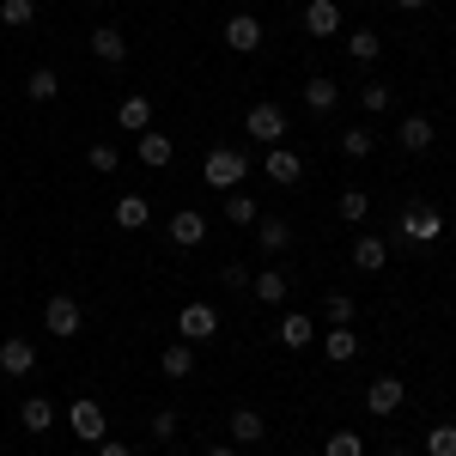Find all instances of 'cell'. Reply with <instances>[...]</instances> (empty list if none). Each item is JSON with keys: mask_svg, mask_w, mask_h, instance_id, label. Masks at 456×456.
<instances>
[{"mask_svg": "<svg viewBox=\"0 0 456 456\" xmlns=\"http://www.w3.org/2000/svg\"><path fill=\"white\" fill-rule=\"evenodd\" d=\"M116 122H122L128 134H146V128H152V98H141V92L122 98V104H116Z\"/></svg>", "mask_w": 456, "mask_h": 456, "instance_id": "obj_14", "label": "cell"}, {"mask_svg": "<svg viewBox=\"0 0 456 456\" xmlns=\"http://www.w3.org/2000/svg\"><path fill=\"white\" fill-rule=\"evenodd\" d=\"M152 438H176V414H171V408L152 414Z\"/></svg>", "mask_w": 456, "mask_h": 456, "instance_id": "obj_38", "label": "cell"}, {"mask_svg": "<svg viewBox=\"0 0 456 456\" xmlns=\"http://www.w3.org/2000/svg\"><path fill=\"white\" fill-rule=\"evenodd\" d=\"M335 98H341V86H335V79H322V73L305 86V104H311V110H335Z\"/></svg>", "mask_w": 456, "mask_h": 456, "instance_id": "obj_28", "label": "cell"}, {"mask_svg": "<svg viewBox=\"0 0 456 456\" xmlns=\"http://www.w3.org/2000/svg\"><path fill=\"white\" fill-rule=\"evenodd\" d=\"M426 456H456V426H432L426 432Z\"/></svg>", "mask_w": 456, "mask_h": 456, "instance_id": "obj_32", "label": "cell"}, {"mask_svg": "<svg viewBox=\"0 0 456 456\" xmlns=\"http://www.w3.org/2000/svg\"><path fill=\"white\" fill-rule=\"evenodd\" d=\"M92 55L110 61V68H122V61H128V37L116 31V25H98V31H92Z\"/></svg>", "mask_w": 456, "mask_h": 456, "instance_id": "obj_10", "label": "cell"}, {"mask_svg": "<svg viewBox=\"0 0 456 456\" xmlns=\"http://www.w3.org/2000/svg\"><path fill=\"white\" fill-rule=\"evenodd\" d=\"M208 456H238V451H232V444H219V451H208Z\"/></svg>", "mask_w": 456, "mask_h": 456, "instance_id": "obj_41", "label": "cell"}, {"mask_svg": "<svg viewBox=\"0 0 456 456\" xmlns=\"http://www.w3.org/2000/svg\"><path fill=\"white\" fill-rule=\"evenodd\" d=\"M31 365H37V347L25 335H6V341H0V371H6V378H31Z\"/></svg>", "mask_w": 456, "mask_h": 456, "instance_id": "obj_7", "label": "cell"}, {"mask_svg": "<svg viewBox=\"0 0 456 456\" xmlns=\"http://www.w3.org/2000/svg\"><path fill=\"white\" fill-rule=\"evenodd\" d=\"M359 98H365V110H371V116H378V110H389V86H365V92H359Z\"/></svg>", "mask_w": 456, "mask_h": 456, "instance_id": "obj_37", "label": "cell"}, {"mask_svg": "<svg viewBox=\"0 0 456 456\" xmlns=\"http://www.w3.org/2000/svg\"><path fill=\"white\" fill-rule=\"evenodd\" d=\"M402 402H408V389H402V378H371V389H365V408H371V414H395V408H402Z\"/></svg>", "mask_w": 456, "mask_h": 456, "instance_id": "obj_8", "label": "cell"}, {"mask_svg": "<svg viewBox=\"0 0 456 456\" xmlns=\"http://www.w3.org/2000/svg\"><path fill=\"white\" fill-rule=\"evenodd\" d=\"M395 141L408 146V152H426V146H432V122H426V116H408V122L395 128Z\"/></svg>", "mask_w": 456, "mask_h": 456, "instance_id": "obj_23", "label": "cell"}, {"mask_svg": "<svg viewBox=\"0 0 456 456\" xmlns=\"http://www.w3.org/2000/svg\"><path fill=\"white\" fill-rule=\"evenodd\" d=\"M86 165H92V171H98V176H110V171H116V165H122V152H116V146H110V141H98V146H92V152H86Z\"/></svg>", "mask_w": 456, "mask_h": 456, "instance_id": "obj_31", "label": "cell"}, {"mask_svg": "<svg viewBox=\"0 0 456 456\" xmlns=\"http://www.w3.org/2000/svg\"><path fill=\"white\" fill-rule=\"evenodd\" d=\"M55 92H61V79L49 68H37L31 79H25V98H31V104H55Z\"/></svg>", "mask_w": 456, "mask_h": 456, "instance_id": "obj_24", "label": "cell"}, {"mask_svg": "<svg viewBox=\"0 0 456 456\" xmlns=\"http://www.w3.org/2000/svg\"><path fill=\"white\" fill-rule=\"evenodd\" d=\"M347 55H353V61H378V55H384V37H378V31H353L347 37Z\"/></svg>", "mask_w": 456, "mask_h": 456, "instance_id": "obj_27", "label": "cell"}, {"mask_svg": "<svg viewBox=\"0 0 456 456\" xmlns=\"http://www.w3.org/2000/svg\"><path fill=\"white\" fill-rule=\"evenodd\" d=\"M146 219H152L146 195H122V201H116V225H122V232H141Z\"/></svg>", "mask_w": 456, "mask_h": 456, "instance_id": "obj_20", "label": "cell"}, {"mask_svg": "<svg viewBox=\"0 0 456 456\" xmlns=\"http://www.w3.org/2000/svg\"><path fill=\"white\" fill-rule=\"evenodd\" d=\"M322 353L335 365H347V359H359V335H353L347 322H335V329H322Z\"/></svg>", "mask_w": 456, "mask_h": 456, "instance_id": "obj_13", "label": "cell"}, {"mask_svg": "<svg viewBox=\"0 0 456 456\" xmlns=\"http://www.w3.org/2000/svg\"><path fill=\"white\" fill-rule=\"evenodd\" d=\"M98 456H134V451H128V444H116V438H104V444H98Z\"/></svg>", "mask_w": 456, "mask_h": 456, "instance_id": "obj_40", "label": "cell"}, {"mask_svg": "<svg viewBox=\"0 0 456 456\" xmlns=\"http://www.w3.org/2000/svg\"><path fill=\"white\" fill-rule=\"evenodd\" d=\"M274 341H281V347H292V353H298V347H311V341H316V322L292 311V316L281 322V329H274Z\"/></svg>", "mask_w": 456, "mask_h": 456, "instance_id": "obj_16", "label": "cell"}, {"mask_svg": "<svg viewBox=\"0 0 456 456\" xmlns=\"http://www.w3.org/2000/svg\"><path fill=\"white\" fill-rule=\"evenodd\" d=\"M31 19H37V0H0V25L6 31H25Z\"/></svg>", "mask_w": 456, "mask_h": 456, "instance_id": "obj_26", "label": "cell"}, {"mask_svg": "<svg viewBox=\"0 0 456 456\" xmlns=\"http://www.w3.org/2000/svg\"><path fill=\"white\" fill-rule=\"evenodd\" d=\"M389 456H414V451H389Z\"/></svg>", "mask_w": 456, "mask_h": 456, "instance_id": "obj_43", "label": "cell"}, {"mask_svg": "<svg viewBox=\"0 0 456 456\" xmlns=\"http://www.w3.org/2000/svg\"><path fill=\"white\" fill-rule=\"evenodd\" d=\"M19 426H25V432H49V426H55V402H49V395H25Z\"/></svg>", "mask_w": 456, "mask_h": 456, "instance_id": "obj_18", "label": "cell"}, {"mask_svg": "<svg viewBox=\"0 0 456 456\" xmlns=\"http://www.w3.org/2000/svg\"><path fill=\"white\" fill-rule=\"evenodd\" d=\"M232 438H238V444H262V438H268V420H262L256 408H238V414H232Z\"/></svg>", "mask_w": 456, "mask_h": 456, "instance_id": "obj_19", "label": "cell"}, {"mask_svg": "<svg viewBox=\"0 0 456 456\" xmlns=\"http://www.w3.org/2000/svg\"><path fill=\"white\" fill-rule=\"evenodd\" d=\"M68 426H73V438H86V444H104V408L92 402V395H79L68 408Z\"/></svg>", "mask_w": 456, "mask_h": 456, "instance_id": "obj_5", "label": "cell"}, {"mask_svg": "<svg viewBox=\"0 0 456 456\" xmlns=\"http://www.w3.org/2000/svg\"><path fill=\"white\" fill-rule=\"evenodd\" d=\"M322 456H365V444H359V432H335V438L322 444Z\"/></svg>", "mask_w": 456, "mask_h": 456, "instance_id": "obj_35", "label": "cell"}, {"mask_svg": "<svg viewBox=\"0 0 456 456\" xmlns=\"http://www.w3.org/2000/svg\"><path fill=\"white\" fill-rule=\"evenodd\" d=\"M201 176H208L213 189H225V195H232V189H238V183L249 176V159L238 152V146H213L208 165H201Z\"/></svg>", "mask_w": 456, "mask_h": 456, "instance_id": "obj_1", "label": "cell"}, {"mask_svg": "<svg viewBox=\"0 0 456 456\" xmlns=\"http://www.w3.org/2000/svg\"><path fill=\"white\" fill-rule=\"evenodd\" d=\"M371 128H347V134H341V152H347V159H371Z\"/></svg>", "mask_w": 456, "mask_h": 456, "instance_id": "obj_33", "label": "cell"}, {"mask_svg": "<svg viewBox=\"0 0 456 456\" xmlns=\"http://www.w3.org/2000/svg\"><path fill=\"white\" fill-rule=\"evenodd\" d=\"M159 365H165V378H189V371H195V347H189V341H183V347H165Z\"/></svg>", "mask_w": 456, "mask_h": 456, "instance_id": "obj_30", "label": "cell"}, {"mask_svg": "<svg viewBox=\"0 0 456 456\" xmlns=\"http://www.w3.org/2000/svg\"><path fill=\"white\" fill-rule=\"evenodd\" d=\"M225 49H238V55H256V49H262V25H256L249 12H232V19H225Z\"/></svg>", "mask_w": 456, "mask_h": 456, "instance_id": "obj_9", "label": "cell"}, {"mask_svg": "<svg viewBox=\"0 0 456 456\" xmlns=\"http://www.w3.org/2000/svg\"><path fill=\"white\" fill-rule=\"evenodd\" d=\"M249 286H256V298H262V305H281V298H286V274H281V268L249 274Z\"/></svg>", "mask_w": 456, "mask_h": 456, "instance_id": "obj_25", "label": "cell"}, {"mask_svg": "<svg viewBox=\"0 0 456 456\" xmlns=\"http://www.w3.org/2000/svg\"><path fill=\"white\" fill-rule=\"evenodd\" d=\"M395 6H408V12H414V6H426V0H395Z\"/></svg>", "mask_w": 456, "mask_h": 456, "instance_id": "obj_42", "label": "cell"}, {"mask_svg": "<svg viewBox=\"0 0 456 456\" xmlns=\"http://www.w3.org/2000/svg\"><path fill=\"white\" fill-rule=\"evenodd\" d=\"M176 335H183L189 347L213 341V335H219V311H213V305H201V298H195V305H183V311H176Z\"/></svg>", "mask_w": 456, "mask_h": 456, "instance_id": "obj_2", "label": "cell"}, {"mask_svg": "<svg viewBox=\"0 0 456 456\" xmlns=\"http://www.w3.org/2000/svg\"><path fill=\"white\" fill-rule=\"evenodd\" d=\"M353 262H359L365 274H378V268L389 262V244L384 238H359V244H353Z\"/></svg>", "mask_w": 456, "mask_h": 456, "instance_id": "obj_22", "label": "cell"}, {"mask_svg": "<svg viewBox=\"0 0 456 456\" xmlns=\"http://www.w3.org/2000/svg\"><path fill=\"white\" fill-rule=\"evenodd\" d=\"M256 238H262L268 256H281V249L292 244V225H286V219H256Z\"/></svg>", "mask_w": 456, "mask_h": 456, "instance_id": "obj_21", "label": "cell"}, {"mask_svg": "<svg viewBox=\"0 0 456 456\" xmlns=\"http://www.w3.org/2000/svg\"><path fill=\"white\" fill-rule=\"evenodd\" d=\"M171 159H176L171 134H152V128H146V134H141V165H146V171H165Z\"/></svg>", "mask_w": 456, "mask_h": 456, "instance_id": "obj_17", "label": "cell"}, {"mask_svg": "<svg viewBox=\"0 0 456 456\" xmlns=\"http://www.w3.org/2000/svg\"><path fill=\"white\" fill-rule=\"evenodd\" d=\"M201 238H208V219L183 208V213L171 219V244H176V249H201Z\"/></svg>", "mask_w": 456, "mask_h": 456, "instance_id": "obj_11", "label": "cell"}, {"mask_svg": "<svg viewBox=\"0 0 456 456\" xmlns=\"http://www.w3.org/2000/svg\"><path fill=\"white\" fill-rule=\"evenodd\" d=\"M365 213H371V201H365V189H341V219H347V225H359Z\"/></svg>", "mask_w": 456, "mask_h": 456, "instance_id": "obj_34", "label": "cell"}, {"mask_svg": "<svg viewBox=\"0 0 456 456\" xmlns=\"http://www.w3.org/2000/svg\"><path fill=\"white\" fill-rule=\"evenodd\" d=\"M268 176H274L281 189H292V183L305 176V159H298V152H286V146H268Z\"/></svg>", "mask_w": 456, "mask_h": 456, "instance_id": "obj_15", "label": "cell"}, {"mask_svg": "<svg viewBox=\"0 0 456 456\" xmlns=\"http://www.w3.org/2000/svg\"><path fill=\"white\" fill-rule=\"evenodd\" d=\"M225 219H232V225H256L262 213H256V201H249L244 189H232V195H225Z\"/></svg>", "mask_w": 456, "mask_h": 456, "instance_id": "obj_29", "label": "cell"}, {"mask_svg": "<svg viewBox=\"0 0 456 456\" xmlns=\"http://www.w3.org/2000/svg\"><path fill=\"white\" fill-rule=\"evenodd\" d=\"M402 238H408V244H438V238H444V219L432 208H408L402 213Z\"/></svg>", "mask_w": 456, "mask_h": 456, "instance_id": "obj_6", "label": "cell"}, {"mask_svg": "<svg viewBox=\"0 0 456 456\" xmlns=\"http://www.w3.org/2000/svg\"><path fill=\"white\" fill-rule=\"evenodd\" d=\"M244 134H249V141H262V146H281L286 141V110L281 104H256L244 116Z\"/></svg>", "mask_w": 456, "mask_h": 456, "instance_id": "obj_4", "label": "cell"}, {"mask_svg": "<svg viewBox=\"0 0 456 456\" xmlns=\"http://www.w3.org/2000/svg\"><path fill=\"white\" fill-rule=\"evenodd\" d=\"M43 329H49L55 341H73V335H79V298L49 292V305H43Z\"/></svg>", "mask_w": 456, "mask_h": 456, "instance_id": "obj_3", "label": "cell"}, {"mask_svg": "<svg viewBox=\"0 0 456 456\" xmlns=\"http://www.w3.org/2000/svg\"><path fill=\"white\" fill-rule=\"evenodd\" d=\"M305 31L311 37H335L341 31V6H335V0H311V6H305Z\"/></svg>", "mask_w": 456, "mask_h": 456, "instance_id": "obj_12", "label": "cell"}, {"mask_svg": "<svg viewBox=\"0 0 456 456\" xmlns=\"http://www.w3.org/2000/svg\"><path fill=\"white\" fill-rule=\"evenodd\" d=\"M322 311H329V322H353V298H347V292H329Z\"/></svg>", "mask_w": 456, "mask_h": 456, "instance_id": "obj_36", "label": "cell"}, {"mask_svg": "<svg viewBox=\"0 0 456 456\" xmlns=\"http://www.w3.org/2000/svg\"><path fill=\"white\" fill-rule=\"evenodd\" d=\"M244 281H249V274L238 268V262H232V268H219V286H232V292H244Z\"/></svg>", "mask_w": 456, "mask_h": 456, "instance_id": "obj_39", "label": "cell"}]
</instances>
